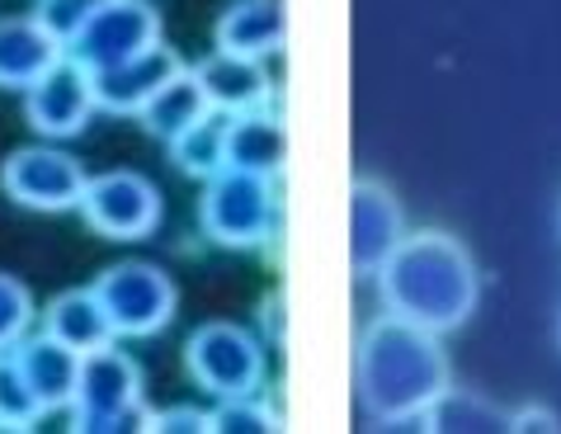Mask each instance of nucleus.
<instances>
[{
  "label": "nucleus",
  "instance_id": "nucleus-12",
  "mask_svg": "<svg viewBox=\"0 0 561 434\" xmlns=\"http://www.w3.org/2000/svg\"><path fill=\"white\" fill-rule=\"evenodd\" d=\"M184 61L165 48V43H156V48L137 53L128 61H118V67H104V71H90V81H95V104L104 114H128L137 118L147 108V100L161 90L170 76H175Z\"/></svg>",
  "mask_w": 561,
  "mask_h": 434
},
{
  "label": "nucleus",
  "instance_id": "nucleus-16",
  "mask_svg": "<svg viewBox=\"0 0 561 434\" xmlns=\"http://www.w3.org/2000/svg\"><path fill=\"white\" fill-rule=\"evenodd\" d=\"M213 38L222 53H241V57H255V61L284 53V43H288L284 0H237V5L222 10Z\"/></svg>",
  "mask_w": 561,
  "mask_h": 434
},
{
  "label": "nucleus",
  "instance_id": "nucleus-20",
  "mask_svg": "<svg viewBox=\"0 0 561 434\" xmlns=\"http://www.w3.org/2000/svg\"><path fill=\"white\" fill-rule=\"evenodd\" d=\"M227 123L231 114H204L198 123H190L180 137H170V161H175L180 175L194 180H213L217 170H227Z\"/></svg>",
  "mask_w": 561,
  "mask_h": 434
},
{
  "label": "nucleus",
  "instance_id": "nucleus-23",
  "mask_svg": "<svg viewBox=\"0 0 561 434\" xmlns=\"http://www.w3.org/2000/svg\"><path fill=\"white\" fill-rule=\"evenodd\" d=\"M34 293H28L24 278L14 274H0V350H14L20 340L34 331Z\"/></svg>",
  "mask_w": 561,
  "mask_h": 434
},
{
  "label": "nucleus",
  "instance_id": "nucleus-14",
  "mask_svg": "<svg viewBox=\"0 0 561 434\" xmlns=\"http://www.w3.org/2000/svg\"><path fill=\"white\" fill-rule=\"evenodd\" d=\"M14 359H20L24 382L34 387L43 415L71 411L76 382H81V354L67 350L61 340H53L48 331H38V335H24L20 345H14Z\"/></svg>",
  "mask_w": 561,
  "mask_h": 434
},
{
  "label": "nucleus",
  "instance_id": "nucleus-25",
  "mask_svg": "<svg viewBox=\"0 0 561 434\" xmlns=\"http://www.w3.org/2000/svg\"><path fill=\"white\" fill-rule=\"evenodd\" d=\"M104 0H38L34 5V20L48 28V34L61 43V48H71L76 34L90 24V14H95Z\"/></svg>",
  "mask_w": 561,
  "mask_h": 434
},
{
  "label": "nucleus",
  "instance_id": "nucleus-28",
  "mask_svg": "<svg viewBox=\"0 0 561 434\" xmlns=\"http://www.w3.org/2000/svg\"><path fill=\"white\" fill-rule=\"evenodd\" d=\"M260 321H264V331H270V326H274V340H284V293H274V298L264 302Z\"/></svg>",
  "mask_w": 561,
  "mask_h": 434
},
{
  "label": "nucleus",
  "instance_id": "nucleus-17",
  "mask_svg": "<svg viewBox=\"0 0 561 434\" xmlns=\"http://www.w3.org/2000/svg\"><path fill=\"white\" fill-rule=\"evenodd\" d=\"M288 161V128L270 108H251V114H231L227 123V165L251 170V175L278 180Z\"/></svg>",
  "mask_w": 561,
  "mask_h": 434
},
{
  "label": "nucleus",
  "instance_id": "nucleus-4",
  "mask_svg": "<svg viewBox=\"0 0 561 434\" xmlns=\"http://www.w3.org/2000/svg\"><path fill=\"white\" fill-rule=\"evenodd\" d=\"M278 222V194L270 175H251V170H217L204 180V198H198V227L213 245L222 251H255L274 237Z\"/></svg>",
  "mask_w": 561,
  "mask_h": 434
},
{
  "label": "nucleus",
  "instance_id": "nucleus-11",
  "mask_svg": "<svg viewBox=\"0 0 561 434\" xmlns=\"http://www.w3.org/2000/svg\"><path fill=\"white\" fill-rule=\"evenodd\" d=\"M407 237V217L392 190L378 180H354L350 190V270L354 278H373L382 260Z\"/></svg>",
  "mask_w": 561,
  "mask_h": 434
},
{
  "label": "nucleus",
  "instance_id": "nucleus-18",
  "mask_svg": "<svg viewBox=\"0 0 561 434\" xmlns=\"http://www.w3.org/2000/svg\"><path fill=\"white\" fill-rule=\"evenodd\" d=\"M43 331L53 340H61L67 350L76 354H90V350H104L114 345V321H108L104 302L95 288H67L57 293V298L43 307Z\"/></svg>",
  "mask_w": 561,
  "mask_h": 434
},
{
  "label": "nucleus",
  "instance_id": "nucleus-3",
  "mask_svg": "<svg viewBox=\"0 0 561 434\" xmlns=\"http://www.w3.org/2000/svg\"><path fill=\"white\" fill-rule=\"evenodd\" d=\"M71 430L81 434H118V430H151V407L142 392V368L133 354L114 345L81 354V382L71 401Z\"/></svg>",
  "mask_w": 561,
  "mask_h": 434
},
{
  "label": "nucleus",
  "instance_id": "nucleus-21",
  "mask_svg": "<svg viewBox=\"0 0 561 434\" xmlns=\"http://www.w3.org/2000/svg\"><path fill=\"white\" fill-rule=\"evenodd\" d=\"M420 421H425V430H448V434H458V430H510L505 411H495L491 401H481L472 392H454V387H448Z\"/></svg>",
  "mask_w": 561,
  "mask_h": 434
},
{
  "label": "nucleus",
  "instance_id": "nucleus-5",
  "mask_svg": "<svg viewBox=\"0 0 561 434\" xmlns=\"http://www.w3.org/2000/svg\"><path fill=\"white\" fill-rule=\"evenodd\" d=\"M90 288L100 293L118 340L161 335L180 312L175 278H170L161 265H151V260H118V265H108Z\"/></svg>",
  "mask_w": 561,
  "mask_h": 434
},
{
  "label": "nucleus",
  "instance_id": "nucleus-24",
  "mask_svg": "<svg viewBox=\"0 0 561 434\" xmlns=\"http://www.w3.org/2000/svg\"><path fill=\"white\" fill-rule=\"evenodd\" d=\"M208 415H213L217 434H264V430H278V411L260 392L217 401V411H208Z\"/></svg>",
  "mask_w": 561,
  "mask_h": 434
},
{
  "label": "nucleus",
  "instance_id": "nucleus-1",
  "mask_svg": "<svg viewBox=\"0 0 561 434\" xmlns=\"http://www.w3.org/2000/svg\"><path fill=\"white\" fill-rule=\"evenodd\" d=\"M358 407L378 425L420 421L448 392V354L439 331L415 326L397 312H382L358 335L354 354Z\"/></svg>",
  "mask_w": 561,
  "mask_h": 434
},
{
  "label": "nucleus",
  "instance_id": "nucleus-27",
  "mask_svg": "<svg viewBox=\"0 0 561 434\" xmlns=\"http://www.w3.org/2000/svg\"><path fill=\"white\" fill-rule=\"evenodd\" d=\"M510 430H561L557 411H542V407H524L510 415Z\"/></svg>",
  "mask_w": 561,
  "mask_h": 434
},
{
  "label": "nucleus",
  "instance_id": "nucleus-22",
  "mask_svg": "<svg viewBox=\"0 0 561 434\" xmlns=\"http://www.w3.org/2000/svg\"><path fill=\"white\" fill-rule=\"evenodd\" d=\"M38 421L43 407L20 374V359H14V350H0V430H34Z\"/></svg>",
  "mask_w": 561,
  "mask_h": 434
},
{
  "label": "nucleus",
  "instance_id": "nucleus-26",
  "mask_svg": "<svg viewBox=\"0 0 561 434\" xmlns=\"http://www.w3.org/2000/svg\"><path fill=\"white\" fill-rule=\"evenodd\" d=\"M213 415L198 407H161L151 411V434H208Z\"/></svg>",
  "mask_w": 561,
  "mask_h": 434
},
{
  "label": "nucleus",
  "instance_id": "nucleus-6",
  "mask_svg": "<svg viewBox=\"0 0 561 434\" xmlns=\"http://www.w3.org/2000/svg\"><path fill=\"white\" fill-rule=\"evenodd\" d=\"M184 368L208 397H251L264 387V345L237 321H204L184 340Z\"/></svg>",
  "mask_w": 561,
  "mask_h": 434
},
{
  "label": "nucleus",
  "instance_id": "nucleus-7",
  "mask_svg": "<svg viewBox=\"0 0 561 434\" xmlns=\"http://www.w3.org/2000/svg\"><path fill=\"white\" fill-rule=\"evenodd\" d=\"M90 175L61 147H20L0 165V190L28 213H71L81 208Z\"/></svg>",
  "mask_w": 561,
  "mask_h": 434
},
{
  "label": "nucleus",
  "instance_id": "nucleus-9",
  "mask_svg": "<svg viewBox=\"0 0 561 434\" xmlns=\"http://www.w3.org/2000/svg\"><path fill=\"white\" fill-rule=\"evenodd\" d=\"M156 43H161V14L147 0H104L90 14V24L76 34L67 57L81 61L85 71H104V67H118V61L156 48Z\"/></svg>",
  "mask_w": 561,
  "mask_h": 434
},
{
  "label": "nucleus",
  "instance_id": "nucleus-13",
  "mask_svg": "<svg viewBox=\"0 0 561 434\" xmlns=\"http://www.w3.org/2000/svg\"><path fill=\"white\" fill-rule=\"evenodd\" d=\"M194 76L217 114H251V108H264L274 95V81H270V71H264V61L241 57V53L217 48L204 61H194Z\"/></svg>",
  "mask_w": 561,
  "mask_h": 434
},
{
  "label": "nucleus",
  "instance_id": "nucleus-29",
  "mask_svg": "<svg viewBox=\"0 0 561 434\" xmlns=\"http://www.w3.org/2000/svg\"><path fill=\"white\" fill-rule=\"evenodd\" d=\"M557 335H561V326H557Z\"/></svg>",
  "mask_w": 561,
  "mask_h": 434
},
{
  "label": "nucleus",
  "instance_id": "nucleus-15",
  "mask_svg": "<svg viewBox=\"0 0 561 434\" xmlns=\"http://www.w3.org/2000/svg\"><path fill=\"white\" fill-rule=\"evenodd\" d=\"M67 48L43 28L34 14L0 20V90H28L38 76H48Z\"/></svg>",
  "mask_w": 561,
  "mask_h": 434
},
{
  "label": "nucleus",
  "instance_id": "nucleus-2",
  "mask_svg": "<svg viewBox=\"0 0 561 434\" xmlns=\"http://www.w3.org/2000/svg\"><path fill=\"white\" fill-rule=\"evenodd\" d=\"M382 293V307L430 331H458L477 312L481 274L467 255V245L448 231H415L401 237V245L382 260L373 274Z\"/></svg>",
  "mask_w": 561,
  "mask_h": 434
},
{
  "label": "nucleus",
  "instance_id": "nucleus-8",
  "mask_svg": "<svg viewBox=\"0 0 561 434\" xmlns=\"http://www.w3.org/2000/svg\"><path fill=\"white\" fill-rule=\"evenodd\" d=\"M81 217L108 241H142L161 227V190L142 170H104L85 184Z\"/></svg>",
  "mask_w": 561,
  "mask_h": 434
},
{
  "label": "nucleus",
  "instance_id": "nucleus-10",
  "mask_svg": "<svg viewBox=\"0 0 561 434\" xmlns=\"http://www.w3.org/2000/svg\"><path fill=\"white\" fill-rule=\"evenodd\" d=\"M95 114H100L95 81L71 57H61L48 76H38L24 90V118L38 137H76V133H85V123Z\"/></svg>",
  "mask_w": 561,
  "mask_h": 434
},
{
  "label": "nucleus",
  "instance_id": "nucleus-19",
  "mask_svg": "<svg viewBox=\"0 0 561 434\" xmlns=\"http://www.w3.org/2000/svg\"><path fill=\"white\" fill-rule=\"evenodd\" d=\"M204 114H213V104H208V95H204V85H198L194 67H180V71L170 76V81L147 100V108L137 114V123H142L151 137L170 142V137H180L184 128H190V123H198Z\"/></svg>",
  "mask_w": 561,
  "mask_h": 434
}]
</instances>
